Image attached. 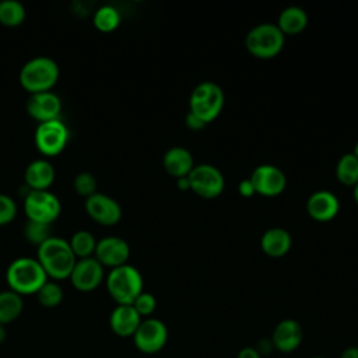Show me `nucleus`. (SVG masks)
I'll list each match as a JSON object with an SVG mask.
<instances>
[{
	"label": "nucleus",
	"mask_w": 358,
	"mask_h": 358,
	"mask_svg": "<svg viewBox=\"0 0 358 358\" xmlns=\"http://www.w3.org/2000/svg\"><path fill=\"white\" fill-rule=\"evenodd\" d=\"M36 260L41 263L48 278L66 280L70 277L77 257L73 255L69 241L52 235L38 246Z\"/></svg>",
	"instance_id": "obj_1"
},
{
	"label": "nucleus",
	"mask_w": 358,
	"mask_h": 358,
	"mask_svg": "<svg viewBox=\"0 0 358 358\" xmlns=\"http://www.w3.org/2000/svg\"><path fill=\"white\" fill-rule=\"evenodd\" d=\"M48 280L41 263L27 256L14 259L6 271L7 285L21 296L36 294Z\"/></svg>",
	"instance_id": "obj_2"
},
{
	"label": "nucleus",
	"mask_w": 358,
	"mask_h": 358,
	"mask_svg": "<svg viewBox=\"0 0 358 358\" xmlns=\"http://www.w3.org/2000/svg\"><path fill=\"white\" fill-rule=\"evenodd\" d=\"M59 66L48 56H38L28 60L20 71V84L29 94L48 92L59 80Z\"/></svg>",
	"instance_id": "obj_3"
},
{
	"label": "nucleus",
	"mask_w": 358,
	"mask_h": 358,
	"mask_svg": "<svg viewBox=\"0 0 358 358\" xmlns=\"http://www.w3.org/2000/svg\"><path fill=\"white\" fill-rule=\"evenodd\" d=\"M105 282L108 294L117 305H131L143 292V277L140 271L127 263L110 268Z\"/></svg>",
	"instance_id": "obj_4"
},
{
	"label": "nucleus",
	"mask_w": 358,
	"mask_h": 358,
	"mask_svg": "<svg viewBox=\"0 0 358 358\" xmlns=\"http://www.w3.org/2000/svg\"><path fill=\"white\" fill-rule=\"evenodd\" d=\"M224 92L213 81H203L196 85L190 94L189 112L200 117L204 123L213 122L222 110Z\"/></svg>",
	"instance_id": "obj_5"
},
{
	"label": "nucleus",
	"mask_w": 358,
	"mask_h": 358,
	"mask_svg": "<svg viewBox=\"0 0 358 358\" xmlns=\"http://www.w3.org/2000/svg\"><path fill=\"white\" fill-rule=\"evenodd\" d=\"M245 46L248 52L257 59H271L281 52L284 46V34L277 25L263 22L248 32Z\"/></svg>",
	"instance_id": "obj_6"
},
{
	"label": "nucleus",
	"mask_w": 358,
	"mask_h": 358,
	"mask_svg": "<svg viewBox=\"0 0 358 358\" xmlns=\"http://www.w3.org/2000/svg\"><path fill=\"white\" fill-rule=\"evenodd\" d=\"M24 211L28 220L50 225L59 218L62 204L57 196L49 190H28L24 199Z\"/></svg>",
	"instance_id": "obj_7"
},
{
	"label": "nucleus",
	"mask_w": 358,
	"mask_h": 358,
	"mask_svg": "<svg viewBox=\"0 0 358 358\" xmlns=\"http://www.w3.org/2000/svg\"><path fill=\"white\" fill-rule=\"evenodd\" d=\"M34 140L41 154L55 157L66 148L69 141V129L60 119L42 122L35 129Z\"/></svg>",
	"instance_id": "obj_8"
},
{
	"label": "nucleus",
	"mask_w": 358,
	"mask_h": 358,
	"mask_svg": "<svg viewBox=\"0 0 358 358\" xmlns=\"http://www.w3.org/2000/svg\"><path fill=\"white\" fill-rule=\"evenodd\" d=\"M168 341V329L165 323L155 317L143 319L136 333L133 334V343L136 348L143 354L159 352Z\"/></svg>",
	"instance_id": "obj_9"
},
{
	"label": "nucleus",
	"mask_w": 358,
	"mask_h": 358,
	"mask_svg": "<svg viewBox=\"0 0 358 358\" xmlns=\"http://www.w3.org/2000/svg\"><path fill=\"white\" fill-rule=\"evenodd\" d=\"M190 190L200 197L214 199L224 190V176L218 168L210 164H199L187 175Z\"/></svg>",
	"instance_id": "obj_10"
},
{
	"label": "nucleus",
	"mask_w": 358,
	"mask_h": 358,
	"mask_svg": "<svg viewBox=\"0 0 358 358\" xmlns=\"http://www.w3.org/2000/svg\"><path fill=\"white\" fill-rule=\"evenodd\" d=\"M84 208L91 220L103 227H113L122 218L120 204L113 197L103 193L96 192L95 194L87 197Z\"/></svg>",
	"instance_id": "obj_11"
},
{
	"label": "nucleus",
	"mask_w": 358,
	"mask_h": 358,
	"mask_svg": "<svg viewBox=\"0 0 358 358\" xmlns=\"http://www.w3.org/2000/svg\"><path fill=\"white\" fill-rule=\"evenodd\" d=\"M255 192L266 197H274L281 194L287 186L285 173L275 165L263 164L255 168L249 178Z\"/></svg>",
	"instance_id": "obj_12"
},
{
	"label": "nucleus",
	"mask_w": 358,
	"mask_h": 358,
	"mask_svg": "<svg viewBox=\"0 0 358 358\" xmlns=\"http://www.w3.org/2000/svg\"><path fill=\"white\" fill-rule=\"evenodd\" d=\"M69 280L77 291L91 292L103 281V266L94 256L77 259Z\"/></svg>",
	"instance_id": "obj_13"
},
{
	"label": "nucleus",
	"mask_w": 358,
	"mask_h": 358,
	"mask_svg": "<svg viewBox=\"0 0 358 358\" xmlns=\"http://www.w3.org/2000/svg\"><path fill=\"white\" fill-rule=\"evenodd\" d=\"M130 256L129 243L119 236H105L96 241L94 257L103 266V267H119L126 264Z\"/></svg>",
	"instance_id": "obj_14"
},
{
	"label": "nucleus",
	"mask_w": 358,
	"mask_h": 358,
	"mask_svg": "<svg viewBox=\"0 0 358 358\" xmlns=\"http://www.w3.org/2000/svg\"><path fill=\"white\" fill-rule=\"evenodd\" d=\"M303 338L301 324L294 319L280 320L271 334V344L274 350L282 354H291L299 348Z\"/></svg>",
	"instance_id": "obj_15"
},
{
	"label": "nucleus",
	"mask_w": 358,
	"mask_h": 358,
	"mask_svg": "<svg viewBox=\"0 0 358 358\" xmlns=\"http://www.w3.org/2000/svg\"><path fill=\"white\" fill-rule=\"evenodd\" d=\"M60 110H62V101L52 91L31 94L27 101L28 115L32 119L38 120L39 123L59 119Z\"/></svg>",
	"instance_id": "obj_16"
},
{
	"label": "nucleus",
	"mask_w": 358,
	"mask_h": 358,
	"mask_svg": "<svg viewBox=\"0 0 358 358\" xmlns=\"http://www.w3.org/2000/svg\"><path fill=\"white\" fill-rule=\"evenodd\" d=\"M340 210L338 199L327 190H317L312 193L306 201V211L310 218L319 222L333 220Z\"/></svg>",
	"instance_id": "obj_17"
},
{
	"label": "nucleus",
	"mask_w": 358,
	"mask_h": 358,
	"mask_svg": "<svg viewBox=\"0 0 358 358\" xmlns=\"http://www.w3.org/2000/svg\"><path fill=\"white\" fill-rule=\"evenodd\" d=\"M143 317L131 305H116L109 316V326L119 337H133Z\"/></svg>",
	"instance_id": "obj_18"
},
{
	"label": "nucleus",
	"mask_w": 358,
	"mask_h": 358,
	"mask_svg": "<svg viewBox=\"0 0 358 358\" xmlns=\"http://www.w3.org/2000/svg\"><path fill=\"white\" fill-rule=\"evenodd\" d=\"M56 172L48 159L32 161L24 172V179L29 190H48L55 182Z\"/></svg>",
	"instance_id": "obj_19"
},
{
	"label": "nucleus",
	"mask_w": 358,
	"mask_h": 358,
	"mask_svg": "<svg viewBox=\"0 0 358 358\" xmlns=\"http://www.w3.org/2000/svg\"><path fill=\"white\" fill-rule=\"evenodd\" d=\"M162 165L165 171L176 179L187 176L190 171L194 168L192 154L189 152V150L183 147L169 148L162 157Z\"/></svg>",
	"instance_id": "obj_20"
},
{
	"label": "nucleus",
	"mask_w": 358,
	"mask_h": 358,
	"mask_svg": "<svg viewBox=\"0 0 358 358\" xmlns=\"http://www.w3.org/2000/svg\"><path fill=\"white\" fill-rule=\"evenodd\" d=\"M291 245V235L284 228H270L260 238V248L270 257H281L287 255Z\"/></svg>",
	"instance_id": "obj_21"
},
{
	"label": "nucleus",
	"mask_w": 358,
	"mask_h": 358,
	"mask_svg": "<svg viewBox=\"0 0 358 358\" xmlns=\"http://www.w3.org/2000/svg\"><path fill=\"white\" fill-rule=\"evenodd\" d=\"M308 25V15L303 8L289 6L284 8L278 15V29L284 35H296L302 32Z\"/></svg>",
	"instance_id": "obj_22"
},
{
	"label": "nucleus",
	"mask_w": 358,
	"mask_h": 358,
	"mask_svg": "<svg viewBox=\"0 0 358 358\" xmlns=\"http://www.w3.org/2000/svg\"><path fill=\"white\" fill-rule=\"evenodd\" d=\"M24 309L22 296L17 292L8 289L0 292V324H7L14 322Z\"/></svg>",
	"instance_id": "obj_23"
},
{
	"label": "nucleus",
	"mask_w": 358,
	"mask_h": 358,
	"mask_svg": "<svg viewBox=\"0 0 358 358\" xmlns=\"http://www.w3.org/2000/svg\"><path fill=\"white\" fill-rule=\"evenodd\" d=\"M336 176L345 186H355L358 183V158L354 152L341 155L336 165Z\"/></svg>",
	"instance_id": "obj_24"
},
{
	"label": "nucleus",
	"mask_w": 358,
	"mask_h": 358,
	"mask_svg": "<svg viewBox=\"0 0 358 358\" xmlns=\"http://www.w3.org/2000/svg\"><path fill=\"white\" fill-rule=\"evenodd\" d=\"M69 245L77 259H85L94 256L96 241L90 231L80 229L71 235Z\"/></svg>",
	"instance_id": "obj_25"
},
{
	"label": "nucleus",
	"mask_w": 358,
	"mask_h": 358,
	"mask_svg": "<svg viewBox=\"0 0 358 358\" xmlns=\"http://www.w3.org/2000/svg\"><path fill=\"white\" fill-rule=\"evenodd\" d=\"M27 15L25 7L17 0L0 1V24L4 27H18L24 22Z\"/></svg>",
	"instance_id": "obj_26"
},
{
	"label": "nucleus",
	"mask_w": 358,
	"mask_h": 358,
	"mask_svg": "<svg viewBox=\"0 0 358 358\" xmlns=\"http://www.w3.org/2000/svg\"><path fill=\"white\" fill-rule=\"evenodd\" d=\"M92 22L101 32H112L120 24V14L112 6H102L94 13Z\"/></svg>",
	"instance_id": "obj_27"
},
{
	"label": "nucleus",
	"mask_w": 358,
	"mask_h": 358,
	"mask_svg": "<svg viewBox=\"0 0 358 358\" xmlns=\"http://www.w3.org/2000/svg\"><path fill=\"white\" fill-rule=\"evenodd\" d=\"M38 302L45 308H56L63 301V289L56 281H46L35 294Z\"/></svg>",
	"instance_id": "obj_28"
},
{
	"label": "nucleus",
	"mask_w": 358,
	"mask_h": 358,
	"mask_svg": "<svg viewBox=\"0 0 358 358\" xmlns=\"http://www.w3.org/2000/svg\"><path fill=\"white\" fill-rule=\"evenodd\" d=\"M24 238L27 239V242L35 245L36 248L43 243L48 238H50V225L42 224V222H36V221H31L27 220L24 229H22Z\"/></svg>",
	"instance_id": "obj_29"
},
{
	"label": "nucleus",
	"mask_w": 358,
	"mask_h": 358,
	"mask_svg": "<svg viewBox=\"0 0 358 358\" xmlns=\"http://www.w3.org/2000/svg\"><path fill=\"white\" fill-rule=\"evenodd\" d=\"M96 179L90 172H80L73 180V187L76 193L85 199L96 193Z\"/></svg>",
	"instance_id": "obj_30"
},
{
	"label": "nucleus",
	"mask_w": 358,
	"mask_h": 358,
	"mask_svg": "<svg viewBox=\"0 0 358 358\" xmlns=\"http://www.w3.org/2000/svg\"><path fill=\"white\" fill-rule=\"evenodd\" d=\"M131 306L136 309V312L141 316V317H148L154 313L155 308H157V299L152 294L143 291L131 303Z\"/></svg>",
	"instance_id": "obj_31"
},
{
	"label": "nucleus",
	"mask_w": 358,
	"mask_h": 358,
	"mask_svg": "<svg viewBox=\"0 0 358 358\" xmlns=\"http://www.w3.org/2000/svg\"><path fill=\"white\" fill-rule=\"evenodd\" d=\"M17 215V204L15 201L7 196L0 193V227L10 224Z\"/></svg>",
	"instance_id": "obj_32"
},
{
	"label": "nucleus",
	"mask_w": 358,
	"mask_h": 358,
	"mask_svg": "<svg viewBox=\"0 0 358 358\" xmlns=\"http://www.w3.org/2000/svg\"><path fill=\"white\" fill-rule=\"evenodd\" d=\"M185 123L189 129L192 130H201L207 123H204L200 117H197L196 115H193L192 112H187L185 116Z\"/></svg>",
	"instance_id": "obj_33"
},
{
	"label": "nucleus",
	"mask_w": 358,
	"mask_h": 358,
	"mask_svg": "<svg viewBox=\"0 0 358 358\" xmlns=\"http://www.w3.org/2000/svg\"><path fill=\"white\" fill-rule=\"evenodd\" d=\"M238 192H239V194L243 196V197H250V196L256 194L255 187H253L250 179H243V180L238 185Z\"/></svg>",
	"instance_id": "obj_34"
},
{
	"label": "nucleus",
	"mask_w": 358,
	"mask_h": 358,
	"mask_svg": "<svg viewBox=\"0 0 358 358\" xmlns=\"http://www.w3.org/2000/svg\"><path fill=\"white\" fill-rule=\"evenodd\" d=\"M236 358H263L255 347H243L238 351Z\"/></svg>",
	"instance_id": "obj_35"
},
{
	"label": "nucleus",
	"mask_w": 358,
	"mask_h": 358,
	"mask_svg": "<svg viewBox=\"0 0 358 358\" xmlns=\"http://www.w3.org/2000/svg\"><path fill=\"white\" fill-rule=\"evenodd\" d=\"M255 348L259 351V354H260L262 357H264V355H268L270 351H271L274 347H273V344H271V340L264 338V340H260V343H259Z\"/></svg>",
	"instance_id": "obj_36"
},
{
	"label": "nucleus",
	"mask_w": 358,
	"mask_h": 358,
	"mask_svg": "<svg viewBox=\"0 0 358 358\" xmlns=\"http://www.w3.org/2000/svg\"><path fill=\"white\" fill-rule=\"evenodd\" d=\"M340 358H358V347H347L341 352Z\"/></svg>",
	"instance_id": "obj_37"
},
{
	"label": "nucleus",
	"mask_w": 358,
	"mask_h": 358,
	"mask_svg": "<svg viewBox=\"0 0 358 358\" xmlns=\"http://www.w3.org/2000/svg\"><path fill=\"white\" fill-rule=\"evenodd\" d=\"M176 186H178V189H179V190H182V192L190 190V182H189L187 176H183V178L176 179Z\"/></svg>",
	"instance_id": "obj_38"
},
{
	"label": "nucleus",
	"mask_w": 358,
	"mask_h": 358,
	"mask_svg": "<svg viewBox=\"0 0 358 358\" xmlns=\"http://www.w3.org/2000/svg\"><path fill=\"white\" fill-rule=\"evenodd\" d=\"M4 340H6V329L3 324H0V344L4 343Z\"/></svg>",
	"instance_id": "obj_39"
},
{
	"label": "nucleus",
	"mask_w": 358,
	"mask_h": 358,
	"mask_svg": "<svg viewBox=\"0 0 358 358\" xmlns=\"http://www.w3.org/2000/svg\"><path fill=\"white\" fill-rule=\"evenodd\" d=\"M352 196H354V200H355V203L358 204V183L354 186V190H352Z\"/></svg>",
	"instance_id": "obj_40"
},
{
	"label": "nucleus",
	"mask_w": 358,
	"mask_h": 358,
	"mask_svg": "<svg viewBox=\"0 0 358 358\" xmlns=\"http://www.w3.org/2000/svg\"><path fill=\"white\" fill-rule=\"evenodd\" d=\"M354 155L358 158V141H357V144H355V147H354Z\"/></svg>",
	"instance_id": "obj_41"
},
{
	"label": "nucleus",
	"mask_w": 358,
	"mask_h": 358,
	"mask_svg": "<svg viewBox=\"0 0 358 358\" xmlns=\"http://www.w3.org/2000/svg\"><path fill=\"white\" fill-rule=\"evenodd\" d=\"M313 358H324V357H313Z\"/></svg>",
	"instance_id": "obj_42"
}]
</instances>
